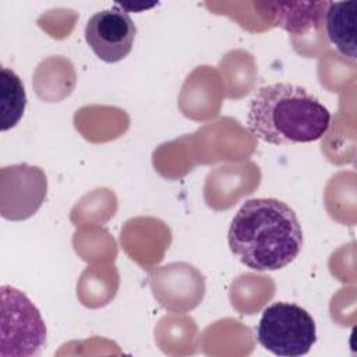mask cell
<instances>
[{"label": "cell", "instance_id": "obj_1", "mask_svg": "<svg viewBox=\"0 0 357 357\" xmlns=\"http://www.w3.org/2000/svg\"><path fill=\"white\" fill-rule=\"evenodd\" d=\"M227 243L241 264L252 271H278L296 259L303 229L296 212L276 198L245 201L231 219Z\"/></svg>", "mask_w": 357, "mask_h": 357}, {"label": "cell", "instance_id": "obj_8", "mask_svg": "<svg viewBox=\"0 0 357 357\" xmlns=\"http://www.w3.org/2000/svg\"><path fill=\"white\" fill-rule=\"evenodd\" d=\"M271 10L272 25L280 26L289 33L303 35L317 29L322 21L328 1L312 3H258Z\"/></svg>", "mask_w": 357, "mask_h": 357}, {"label": "cell", "instance_id": "obj_9", "mask_svg": "<svg viewBox=\"0 0 357 357\" xmlns=\"http://www.w3.org/2000/svg\"><path fill=\"white\" fill-rule=\"evenodd\" d=\"M26 93L21 78L6 67L0 70V130L6 131L17 126L24 116Z\"/></svg>", "mask_w": 357, "mask_h": 357}, {"label": "cell", "instance_id": "obj_6", "mask_svg": "<svg viewBox=\"0 0 357 357\" xmlns=\"http://www.w3.org/2000/svg\"><path fill=\"white\" fill-rule=\"evenodd\" d=\"M137 26L124 8L112 7L93 14L85 25V40L106 63L123 60L132 49Z\"/></svg>", "mask_w": 357, "mask_h": 357}, {"label": "cell", "instance_id": "obj_3", "mask_svg": "<svg viewBox=\"0 0 357 357\" xmlns=\"http://www.w3.org/2000/svg\"><path fill=\"white\" fill-rule=\"evenodd\" d=\"M257 339L275 356H304L317 342L315 321L305 308L294 303L276 301L262 311Z\"/></svg>", "mask_w": 357, "mask_h": 357}, {"label": "cell", "instance_id": "obj_4", "mask_svg": "<svg viewBox=\"0 0 357 357\" xmlns=\"http://www.w3.org/2000/svg\"><path fill=\"white\" fill-rule=\"evenodd\" d=\"M46 343V326L39 310L18 289L1 286V357H29Z\"/></svg>", "mask_w": 357, "mask_h": 357}, {"label": "cell", "instance_id": "obj_7", "mask_svg": "<svg viewBox=\"0 0 357 357\" xmlns=\"http://www.w3.org/2000/svg\"><path fill=\"white\" fill-rule=\"evenodd\" d=\"M324 22L331 45L354 64L357 59V1H328Z\"/></svg>", "mask_w": 357, "mask_h": 357}, {"label": "cell", "instance_id": "obj_5", "mask_svg": "<svg viewBox=\"0 0 357 357\" xmlns=\"http://www.w3.org/2000/svg\"><path fill=\"white\" fill-rule=\"evenodd\" d=\"M0 174L1 216L10 220L31 218L46 198L47 180L43 170L21 163L1 167Z\"/></svg>", "mask_w": 357, "mask_h": 357}, {"label": "cell", "instance_id": "obj_2", "mask_svg": "<svg viewBox=\"0 0 357 357\" xmlns=\"http://www.w3.org/2000/svg\"><path fill=\"white\" fill-rule=\"evenodd\" d=\"M331 120L328 107L305 88L276 82L261 86L251 99L247 127L272 145L304 144L322 138Z\"/></svg>", "mask_w": 357, "mask_h": 357}]
</instances>
